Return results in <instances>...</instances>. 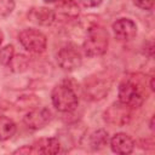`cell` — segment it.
<instances>
[{
	"label": "cell",
	"mask_w": 155,
	"mask_h": 155,
	"mask_svg": "<svg viewBox=\"0 0 155 155\" xmlns=\"http://www.w3.org/2000/svg\"><path fill=\"white\" fill-rule=\"evenodd\" d=\"M13 154H31V147L30 145H23L22 148H18L13 151Z\"/></svg>",
	"instance_id": "obj_21"
},
{
	"label": "cell",
	"mask_w": 155,
	"mask_h": 155,
	"mask_svg": "<svg viewBox=\"0 0 155 155\" xmlns=\"http://www.w3.org/2000/svg\"><path fill=\"white\" fill-rule=\"evenodd\" d=\"M31 154H46L52 155L61 151L62 144L57 138H40L31 145Z\"/></svg>",
	"instance_id": "obj_11"
},
{
	"label": "cell",
	"mask_w": 155,
	"mask_h": 155,
	"mask_svg": "<svg viewBox=\"0 0 155 155\" xmlns=\"http://www.w3.org/2000/svg\"><path fill=\"white\" fill-rule=\"evenodd\" d=\"M28 64H29L28 58L24 54L18 53V54H13L8 67L11 68V70L13 73H22L28 68Z\"/></svg>",
	"instance_id": "obj_16"
},
{
	"label": "cell",
	"mask_w": 155,
	"mask_h": 155,
	"mask_svg": "<svg viewBox=\"0 0 155 155\" xmlns=\"http://www.w3.org/2000/svg\"><path fill=\"white\" fill-rule=\"evenodd\" d=\"M28 17L40 25H51L56 21L54 11L48 7H33L28 12Z\"/></svg>",
	"instance_id": "obj_12"
},
{
	"label": "cell",
	"mask_w": 155,
	"mask_h": 155,
	"mask_svg": "<svg viewBox=\"0 0 155 155\" xmlns=\"http://www.w3.org/2000/svg\"><path fill=\"white\" fill-rule=\"evenodd\" d=\"M111 86V80L107 75L99 73L88 76L84 82V91L88 99L99 101L104 98Z\"/></svg>",
	"instance_id": "obj_4"
},
{
	"label": "cell",
	"mask_w": 155,
	"mask_h": 155,
	"mask_svg": "<svg viewBox=\"0 0 155 155\" xmlns=\"http://www.w3.org/2000/svg\"><path fill=\"white\" fill-rule=\"evenodd\" d=\"M53 107L61 113H70L79 105V97L69 81H62L56 85L51 92Z\"/></svg>",
	"instance_id": "obj_3"
},
{
	"label": "cell",
	"mask_w": 155,
	"mask_h": 155,
	"mask_svg": "<svg viewBox=\"0 0 155 155\" xmlns=\"http://www.w3.org/2000/svg\"><path fill=\"white\" fill-rule=\"evenodd\" d=\"M57 63L65 71H74L80 68L82 57L75 45L68 44L63 46L57 53Z\"/></svg>",
	"instance_id": "obj_7"
},
{
	"label": "cell",
	"mask_w": 155,
	"mask_h": 155,
	"mask_svg": "<svg viewBox=\"0 0 155 155\" xmlns=\"http://www.w3.org/2000/svg\"><path fill=\"white\" fill-rule=\"evenodd\" d=\"M18 41L21 45L31 53H42L47 46V39L45 34L34 28H25L18 34Z\"/></svg>",
	"instance_id": "obj_5"
},
{
	"label": "cell",
	"mask_w": 155,
	"mask_h": 155,
	"mask_svg": "<svg viewBox=\"0 0 155 155\" xmlns=\"http://www.w3.org/2000/svg\"><path fill=\"white\" fill-rule=\"evenodd\" d=\"M109 143H110V148L114 153L122 154V155L131 154L136 145L134 140L131 138V136H128L127 133H124V132L115 133L111 137Z\"/></svg>",
	"instance_id": "obj_10"
},
{
	"label": "cell",
	"mask_w": 155,
	"mask_h": 155,
	"mask_svg": "<svg viewBox=\"0 0 155 155\" xmlns=\"http://www.w3.org/2000/svg\"><path fill=\"white\" fill-rule=\"evenodd\" d=\"M57 12H54L56 17H63L64 19H73L79 16V6L74 0H61L57 7Z\"/></svg>",
	"instance_id": "obj_14"
},
{
	"label": "cell",
	"mask_w": 155,
	"mask_h": 155,
	"mask_svg": "<svg viewBox=\"0 0 155 155\" xmlns=\"http://www.w3.org/2000/svg\"><path fill=\"white\" fill-rule=\"evenodd\" d=\"M51 120H52V113L48 108L45 107L34 108L30 111H28L23 117V122L30 130H40L45 127Z\"/></svg>",
	"instance_id": "obj_8"
},
{
	"label": "cell",
	"mask_w": 155,
	"mask_h": 155,
	"mask_svg": "<svg viewBox=\"0 0 155 155\" xmlns=\"http://www.w3.org/2000/svg\"><path fill=\"white\" fill-rule=\"evenodd\" d=\"M79 1L85 7H96V6L101 5V2L103 0H79Z\"/></svg>",
	"instance_id": "obj_20"
},
{
	"label": "cell",
	"mask_w": 155,
	"mask_h": 155,
	"mask_svg": "<svg viewBox=\"0 0 155 155\" xmlns=\"http://www.w3.org/2000/svg\"><path fill=\"white\" fill-rule=\"evenodd\" d=\"M133 4L142 10H151L154 7V0H133Z\"/></svg>",
	"instance_id": "obj_19"
},
{
	"label": "cell",
	"mask_w": 155,
	"mask_h": 155,
	"mask_svg": "<svg viewBox=\"0 0 155 155\" xmlns=\"http://www.w3.org/2000/svg\"><path fill=\"white\" fill-rule=\"evenodd\" d=\"M45 2H47V4H51V2H59L61 0H44Z\"/></svg>",
	"instance_id": "obj_22"
},
{
	"label": "cell",
	"mask_w": 155,
	"mask_h": 155,
	"mask_svg": "<svg viewBox=\"0 0 155 155\" xmlns=\"http://www.w3.org/2000/svg\"><path fill=\"white\" fill-rule=\"evenodd\" d=\"M108 142H109V133L103 128H99V130L91 132L86 139V144L92 150L103 149L105 145H108Z\"/></svg>",
	"instance_id": "obj_13"
},
{
	"label": "cell",
	"mask_w": 155,
	"mask_h": 155,
	"mask_svg": "<svg viewBox=\"0 0 155 155\" xmlns=\"http://www.w3.org/2000/svg\"><path fill=\"white\" fill-rule=\"evenodd\" d=\"M15 0H0V17H7L15 10Z\"/></svg>",
	"instance_id": "obj_18"
},
{
	"label": "cell",
	"mask_w": 155,
	"mask_h": 155,
	"mask_svg": "<svg viewBox=\"0 0 155 155\" xmlns=\"http://www.w3.org/2000/svg\"><path fill=\"white\" fill-rule=\"evenodd\" d=\"M147 98L144 84L139 78H126L119 85V101L130 108H139Z\"/></svg>",
	"instance_id": "obj_1"
},
{
	"label": "cell",
	"mask_w": 155,
	"mask_h": 155,
	"mask_svg": "<svg viewBox=\"0 0 155 155\" xmlns=\"http://www.w3.org/2000/svg\"><path fill=\"white\" fill-rule=\"evenodd\" d=\"M2 39H4V34H2V31L0 30V45H1V42H2Z\"/></svg>",
	"instance_id": "obj_23"
},
{
	"label": "cell",
	"mask_w": 155,
	"mask_h": 155,
	"mask_svg": "<svg viewBox=\"0 0 155 155\" xmlns=\"http://www.w3.org/2000/svg\"><path fill=\"white\" fill-rule=\"evenodd\" d=\"M17 131L16 124L7 116L0 114V140L10 139Z\"/></svg>",
	"instance_id": "obj_15"
},
{
	"label": "cell",
	"mask_w": 155,
	"mask_h": 155,
	"mask_svg": "<svg viewBox=\"0 0 155 155\" xmlns=\"http://www.w3.org/2000/svg\"><path fill=\"white\" fill-rule=\"evenodd\" d=\"M111 28L115 38L121 41H130L137 35V24L130 18L116 19Z\"/></svg>",
	"instance_id": "obj_9"
},
{
	"label": "cell",
	"mask_w": 155,
	"mask_h": 155,
	"mask_svg": "<svg viewBox=\"0 0 155 155\" xmlns=\"http://www.w3.org/2000/svg\"><path fill=\"white\" fill-rule=\"evenodd\" d=\"M15 54L13 45H6L0 48V65H8Z\"/></svg>",
	"instance_id": "obj_17"
},
{
	"label": "cell",
	"mask_w": 155,
	"mask_h": 155,
	"mask_svg": "<svg viewBox=\"0 0 155 155\" xmlns=\"http://www.w3.org/2000/svg\"><path fill=\"white\" fill-rule=\"evenodd\" d=\"M109 45L108 30L99 24H93L88 28L86 38L82 44V48L86 56L97 57L107 52Z\"/></svg>",
	"instance_id": "obj_2"
},
{
	"label": "cell",
	"mask_w": 155,
	"mask_h": 155,
	"mask_svg": "<svg viewBox=\"0 0 155 155\" xmlns=\"http://www.w3.org/2000/svg\"><path fill=\"white\" fill-rule=\"evenodd\" d=\"M131 117L132 108L120 101L111 103L103 114L104 121L113 126H125L131 121Z\"/></svg>",
	"instance_id": "obj_6"
}]
</instances>
